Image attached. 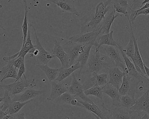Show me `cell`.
<instances>
[{"mask_svg": "<svg viewBox=\"0 0 149 119\" xmlns=\"http://www.w3.org/2000/svg\"><path fill=\"white\" fill-rule=\"evenodd\" d=\"M113 0H107L101 2L96 6L95 12L91 20L82 28L81 33H86L96 30L105 18V15L109 11L112 5Z\"/></svg>", "mask_w": 149, "mask_h": 119, "instance_id": "cell-1", "label": "cell"}, {"mask_svg": "<svg viewBox=\"0 0 149 119\" xmlns=\"http://www.w3.org/2000/svg\"><path fill=\"white\" fill-rule=\"evenodd\" d=\"M99 49L96 47L95 51L90 54L87 62V72L92 74H98L103 68L109 67L107 62L108 57L101 54Z\"/></svg>", "mask_w": 149, "mask_h": 119, "instance_id": "cell-2", "label": "cell"}, {"mask_svg": "<svg viewBox=\"0 0 149 119\" xmlns=\"http://www.w3.org/2000/svg\"><path fill=\"white\" fill-rule=\"evenodd\" d=\"M36 86L35 78L27 80L20 79L14 83L8 85H1V89L6 90L11 94V95H17L23 93L27 89L32 88Z\"/></svg>", "mask_w": 149, "mask_h": 119, "instance_id": "cell-3", "label": "cell"}, {"mask_svg": "<svg viewBox=\"0 0 149 119\" xmlns=\"http://www.w3.org/2000/svg\"><path fill=\"white\" fill-rule=\"evenodd\" d=\"M99 35L100 34L97 29L95 31L71 36L69 38L68 42L71 44L95 46L97 39Z\"/></svg>", "mask_w": 149, "mask_h": 119, "instance_id": "cell-4", "label": "cell"}, {"mask_svg": "<svg viewBox=\"0 0 149 119\" xmlns=\"http://www.w3.org/2000/svg\"><path fill=\"white\" fill-rule=\"evenodd\" d=\"M104 49L107 57L115 64V66L121 68L123 72L125 73L127 70L126 66L118 47L106 46Z\"/></svg>", "mask_w": 149, "mask_h": 119, "instance_id": "cell-5", "label": "cell"}, {"mask_svg": "<svg viewBox=\"0 0 149 119\" xmlns=\"http://www.w3.org/2000/svg\"><path fill=\"white\" fill-rule=\"evenodd\" d=\"M32 26L34 32L35 37L36 41V45L34 46L38 51V55L36 56L37 62H38L37 64L47 65L48 62L55 57L52 54L48 52L43 48L37 36L35 28L32 25Z\"/></svg>", "mask_w": 149, "mask_h": 119, "instance_id": "cell-6", "label": "cell"}, {"mask_svg": "<svg viewBox=\"0 0 149 119\" xmlns=\"http://www.w3.org/2000/svg\"><path fill=\"white\" fill-rule=\"evenodd\" d=\"M130 34L132 36V38H133L134 45H135V55H134V59L132 61V62L134 63L135 67H136V69L137 70L138 72L143 77H144L145 79H146L148 81H149V79H148V77L146 76V74L145 70L144 68L145 64H144L143 60H142L141 54H140L137 39L135 37L134 33H133L132 25H130Z\"/></svg>", "mask_w": 149, "mask_h": 119, "instance_id": "cell-7", "label": "cell"}, {"mask_svg": "<svg viewBox=\"0 0 149 119\" xmlns=\"http://www.w3.org/2000/svg\"><path fill=\"white\" fill-rule=\"evenodd\" d=\"M113 8L117 13L123 15L130 23V18L133 17L135 11L130 6L128 0H113Z\"/></svg>", "mask_w": 149, "mask_h": 119, "instance_id": "cell-8", "label": "cell"}, {"mask_svg": "<svg viewBox=\"0 0 149 119\" xmlns=\"http://www.w3.org/2000/svg\"><path fill=\"white\" fill-rule=\"evenodd\" d=\"M68 92L75 97L78 96L80 97L84 101L91 103H94L84 93L83 85L77 80L74 74L73 75V79L71 81L70 86L68 87Z\"/></svg>", "mask_w": 149, "mask_h": 119, "instance_id": "cell-9", "label": "cell"}, {"mask_svg": "<svg viewBox=\"0 0 149 119\" xmlns=\"http://www.w3.org/2000/svg\"><path fill=\"white\" fill-rule=\"evenodd\" d=\"M107 69L109 79L108 83L119 89L123 82L124 73L121 71L118 67L116 66L109 67Z\"/></svg>", "mask_w": 149, "mask_h": 119, "instance_id": "cell-10", "label": "cell"}, {"mask_svg": "<svg viewBox=\"0 0 149 119\" xmlns=\"http://www.w3.org/2000/svg\"><path fill=\"white\" fill-rule=\"evenodd\" d=\"M52 54L60 60L61 67H69V59L68 53L62 46L61 43L56 39L55 40L54 42V47L52 51Z\"/></svg>", "mask_w": 149, "mask_h": 119, "instance_id": "cell-11", "label": "cell"}, {"mask_svg": "<svg viewBox=\"0 0 149 119\" xmlns=\"http://www.w3.org/2000/svg\"><path fill=\"white\" fill-rule=\"evenodd\" d=\"M116 11L113 8L112 11L110 12L108 16L105 17V19L102 21L97 28L100 35L109 33L110 32L111 28L114 23L115 19L118 17H123L122 15L118 13L116 14Z\"/></svg>", "mask_w": 149, "mask_h": 119, "instance_id": "cell-12", "label": "cell"}, {"mask_svg": "<svg viewBox=\"0 0 149 119\" xmlns=\"http://www.w3.org/2000/svg\"><path fill=\"white\" fill-rule=\"evenodd\" d=\"M130 109L137 112L143 111L149 115V88L140 98L136 99V104Z\"/></svg>", "mask_w": 149, "mask_h": 119, "instance_id": "cell-13", "label": "cell"}, {"mask_svg": "<svg viewBox=\"0 0 149 119\" xmlns=\"http://www.w3.org/2000/svg\"><path fill=\"white\" fill-rule=\"evenodd\" d=\"M118 48L122 54L123 59L125 63L126 67V71L125 73L127 74L130 76H132L134 78L140 81L144 77L141 75L140 73L138 72L137 70L135 67V65L133 62H132L129 59V57L127 56L123 51V48L120 44H118ZM145 79V78H144Z\"/></svg>", "mask_w": 149, "mask_h": 119, "instance_id": "cell-14", "label": "cell"}, {"mask_svg": "<svg viewBox=\"0 0 149 119\" xmlns=\"http://www.w3.org/2000/svg\"><path fill=\"white\" fill-rule=\"evenodd\" d=\"M50 83L51 93L47 99L48 101H54L63 94L68 92V87L61 82L53 81L50 82Z\"/></svg>", "mask_w": 149, "mask_h": 119, "instance_id": "cell-15", "label": "cell"}, {"mask_svg": "<svg viewBox=\"0 0 149 119\" xmlns=\"http://www.w3.org/2000/svg\"><path fill=\"white\" fill-rule=\"evenodd\" d=\"M56 5L64 12L74 14L77 16L80 14L75 7L73 0H44Z\"/></svg>", "mask_w": 149, "mask_h": 119, "instance_id": "cell-16", "label": "cell"}, {"mask_svg": "<svg viewBox=\"0 0 149 119\" xmlns=\"http://www.w3.org/2000/svg\"><path fill=\"white\" fill-rule=\"evenodd\" d=\"M46 92L45 90H37L32 88L27 89L19 95H15L13 99V101L25 102L40 96Z\"/></svg>", "mask_w": 149, "mask_h": 119, "instance_id": "cell-17", "label": "cell"}, {"mask_svg": "<svg viewBox=\"0 0 149 119\" xmlns=\"http://www.w3.org/2000/svg\"><path fill=\"white\" fill-rule=\"evenodd\" d=\"M103 45L118 47V43L113 38V31H111L109 33L99 35L96 41L95 46L100 48Z\"/></svg>", "mask_w": 149, "mask_h": 119, "instance_id": "cell-18", "label": "cell"}, {"mask_svg": "<svg viewBox=\"0 0 149 119\" xmlns=\"http://www.w3.org/2000/svg\"><path fill=\"white\" fill-rule=\"evenodd\" d=\"M13 60L9 61L7 62L6 65L4 66L1 68V71L0 72L1 75V83L4 80L9 78L17 79L18 73L16 71V69L13 65Z\"/></svg>", "mask_w": 149, "mask_h": 119, "instance_id": "cell-19", "label": "cell"}, {"mask_svg": "<svg viewBox=\"0 0 149 119\" xmlns=\"http://www.w3.org/2000/svg\"><path fill=\"white\" fill-rule=\"evenodd\" d=\"M103 92L110 97L112 104L115 107L119 106V100L121 95L119 90L110 84H106L103 86Z\"/></svg>", "mask_w": 149, "mask_h": 119, "instance_id": "cell-20", "label": "cell"}, {"mask_svg": "<svg viewBox=\"0 0 149 119\" xmlns=\"http://www.w3.org/2000/svg\"><path fill=\"white\" fill-rule=\"evenodd\" d=\"M111 113L114 119H132L134 111L120 107L110 109Z\"/></svg>", "mask_w": 149, "mask_h": 119, "instance_id": "cell-21", "label": "cell"}, {"mask_svg": "<svg viewBox=\"0 0 149 119\" xmlns=\"http://www.w3.org/2000/svg\"><path fill=\"white\" fill-rule=\"evenodd\" d=\"M70 43V42H69ZM71 46L66 49L65 51L68 53L69 59L70 66L74 65L75 62L77 61L81 54L83 45L78 44H71Z\"/></svg>", "mask_w": 149, "mask_h": 119, "instance_id": "cell-22", "label": "cell"}, {"mask_svg": "<svg viewBox=\"0 0 149 119\" xmlns=\"http://www.w3.org/2000/svg\"><path fill=\"white\" fill-rule=\"evenodd\" d=\"M80 68H81V67L79 62H77L75 64L68 68L61 67L59 68V75L56 80L59 82H61L63 80L70 76V75L75 71Z\"/></svg>", "mask_w": 149, "mask_h": 119, "instance_id": "cell-23", "label": "cell"}, {"mask_svg": "<svg viewBox=\"0 0 149 119\" xmlns=\"http://www.w3.org/2000/svg\"><path fill=\"white\" fill-rule=\"evenodd\" d=\"M78 100L82 105L84 108L86 109L88 111L92 113L94 115L97 116L100 119H107L102 110H101L95 103H91L83 100Z\"/></svg>", "mask_w": 149, "mask_h": 119, "instance_id": "cell-24", "label": "cell"}, {"mask_svg": "<svg viewBox=\"0 0 149 119\" xmlns=\"http://www.w3.org/2000/svg\"><path fill=\"white\" fill-rule=\"evenodd\" d=\"M35 65L44 72L50 82L56 80L59 75V68H52L47 65L35 64Z\"/></svg>", "mask_w": 149, "mask_h": 119, "instance_id": "cell-25", "label": "cell"}, {"mask_svg": "<svg viewBox=\"0 0 149 119\" xmlns=\"http://www.w3.org/2000/svg\"><path fill=\"white\" fill-rule=\"evenodd\" d=\"M91 45H85L83 46L81 54L77 62H79L81 65V68L87 64L89 58L90 56L91 50L92 47Z\"/></svg>", "mask_w": 149, "mask_h": 119, "instance_id": "cell-26", "label": "cell"}, {"mask_svg": "<svg viewBox=\"0 0 149 119\" xmlns=\"http://www.w3.org/2000/svg\"><path fill=\"white\" fill-rule=\"evenodd\" d=\"M132 76L129 75L127 74L124 73L123 82L120 88L118 89L119 93L121 95L129 94V92L130 91L131 84L132 80Z\"/></svg>", "mask_w": 149, "mask_h": 119, "instance_id": "cell-27", "label": "cell"}, {"mask_svg": "<svg viewBox=\"0 0 149 119\" xmlns=\"http://www.w3.org/2000/svg\"><path fill=\"white\" fill-rule=\"evenodd\" d=\"M34 99L30 100L25 102H21L19 101H13L11 103L10 107L7 110V114L8 115L11 116L18 113L20 110L26 104L31 102Z\"/></svg>", "mask_w": 149, "mask_h": 119, "instance_id": "cell-28", "label": "cell"}, {"mask_svg": "<svg viewBox=\"0 0 149 119\" xmlns=\"http://www.w3.org/2000/svg\"><path fill=\"white\" fill-rule=\"evenodd\" d=\"M136 102V99H134V97L130 95H121L119 100V106L127 109H130Z\"/></svg>", "mask_w": 149, "mask_h": 119, "instance_id": "cell-29", "label": "cell"}, {"mask_svg": "<svg viewBox=\"0 0 149 119\" xmlns=\"http://www.w3.org/2000/svg\"><path fill=\"white\" fill-rule=\"evenodd\" d=\"M23 2H24V7H25V16H24L23 23L22 26L23 38L22 47L24 46V45L26 43V40L27 37L28 33L29 28V25L27 19V13H28V10L26 0H23Z\"/></svg>", "mask_w": 149, "mask_h": 119, "instance_id": "cell-30", "label": "cell"}, {"mask_svg": "<svg viewBox=\"0 0 149 119\" xmlns=\"http://www.w3.org/2000/svg\"><path fill=\"white\" fill-rule=\"evenodd\" d=\"M11 95V94L8 91L5 90L4 95L0 98V102H3V104L0 107V110L7 112L8 108L13 102Z\"/></svg>", "mask_w": 149, "mask_h": 119, "instance_id": "cell-31", "label": "cell"}, {"mask_svg": "<svg viewBox=\"0 0 149 119\" xmlns=\"http://www.w3.org/2000/svg\"><path fill=\"white\" fill-rule=\"evenodd\" d=\"M123 51L128 57L131 59L132 61L134 60L135 55V45L133 38L131 34L129 43L124 48H123Z\"/></svg>", "mask_w": 149, "mask_h": 119, "instance_id": "cell-32", "label": "cell"}, {"mask_svg": "<svg viewBox=\"0 0 149 119\" xmlns=\"http://www.w3.org/2000/svg\"><path fill=\"white\" fill-rule=\"evenodd\" d=\"M86 95H93L103 100V86H97L84 91Z\"/></svg>", "mask_w": 149, "mask_h": 119, "instance_id": "cell-33", "label": "cell"}, {"mask_svg": "<svg viewBox=\"0 0 149 119\" xmlns=\"http://www.w3.org/2000/svg\"><path fill=\"white\" fill-rule=\"evenodd\" d=\"M75 98H76L75 96L67 92L56 98L54 102L59 104H67L71 105L72 100Z\"/></svg>", "mask_w": 149, "mask_h": 119, "instance_id": "cell-34", "label": "cell"}, {"mask_svg": "<svg viewBox=\"0 0 149 119\" xmlns=\"http://www.w3.org/2000/svg\"><path fill=\"white\" fill-rule=\"evenodd\" d=\"M82 85L84 91L94 87L98 86L97 81L96 74H93L92 76L88 78Z\"/></svg>", "mask_w": 149, "mask_h": 119, "instance_id": "cell-35", "label": "cell"}, {"mask_svg": "<svg viewBox=\"0 0 149 119\" xmlns=\"http://www.w3.org/2000/svg\"><path fill=\"white\" fill-rule=\"evenodd\" d=\"M96 76L98 86H104L108 84V75L106 73L96 74Z\"/></svg>", "mask_w": 149, "mask_h": 119, "instance_id": "cell-36", "label": "cell"}, {"mask_svg": "<svg viewBox=\"0 0 149 119\" xmlns=\"http://www.w3.org/2000/svg\"><path fill=\"white\" fill-rule=\"evenodd\" d=\"M25 73H26V68H25V59H23V62H22L21 66L20 68L19 69L17 79L15 80V81H17L21 79L22 75L24 76L25 79H26V75H25Z\"/></svg>", "mask_w": 149, "mask_h": 119, "instance_id": "cell-37", "label": "cell"}, {"mask_svg": "<svg viewBox=\"0 0 149 119\" xmlns=\"http://www.w3.org/2000/svg\"><path fill=\"white\" fill-rule=\"evenodd\" d=\"M102 108L103 112L104 114L105 117H106L107 119H114V118H113V117H112L110 109H108L106 107L105 104H104V102H102ZM95 116L97 119H100V118H99L98 116Z\"/></svg>", "mask_w": 149, "mask_h": 119, "instance_id": "cell-38", "label": "cell"}, {"mask_svg": "<svg viewBox=\"0 0 149 119\" xmlns=\"http://www.w3.org/2000/svg\"><path fill=\"white\" fill-rule=\"evenodd\" d=\"M132 119H149V115L146 113L141 116V112L135 111V114H133Z\"/></svg>", "mask_w": 149, "mask_h": 119, "instance_id": "cell-39", "label": "cell"}, {"mask_svg": "<svg viewBox=\"0 0 149 119\" xmlns=\"http://www.w3.org/2000/svg\"><path fill=\"white\" fill-rule=\"evenodd\" d=\"M25 58H23L22 57H20L19 58H17L13 60V65L16 68H20L22 64V62H23V59Z\"/></svg>", "mask_w": 149, "mask_h": 119, "instance_id": "cell-40", "label": "cell"}, {"mask_svg": "<svg viewBox=\"0 0 149 119\" xmlns=\"http://www.w3.org/2000/svg\"><path fill=\"white\" fill-rule=\"evenodd\" d=\"M149 15V8H146V9L139 11V12H135V16H134V19H133V21H134L137 16L138 15Z\"/></svg>", "mask_w": 149, "mask_h": 119, "instance_id": "cell-41", "label": "cell"}, {"mask_svg": "<svg viewBox=\"0 0 149 119\" xmlns=\"http://www.w3.org/2000/svg\"><path fill=\"white\" fill-rule=\"evenodd\" d=\"M9 116L10 119H26L25 117V113H17L13 115Z\"/></svg>", "mask_w": 149, "mask_h": 119, "instance_id": "cell-42", "label": "cell"}, {"mask_svg": "<svg viewBox=\"0 0 149 119\" xmlns=\"http://www.w3.org/2000/svg\"><path fill=\"white\" fill-rule=\"evenodd\" d=\"M149 8V2L146 3V4H144V5L142 7L138 9L137 10H136V12H139V11H141V10H144V9H146V8Z\"/></svg>", "mask_w": 149, "mask_h": 119, "instance_id": "cell-43", "label": "cell"}, {"mask_svg": "<svg viewBox=\"0 0 149 119\" xmlns=\"http://www.w3.org/2000/svg\"><path fill=\"white\" fill-rule=\"evenodd\" d=\"M7 112L0 110V119H2L6 116L7 115Z\"/></svg>", "mask_w": 149, "mask_h": 119, "instance_id": "cell-44", "label": "cell"}, {"mask_svg": "<svg viewBox=\"0 0 149 119\" xmlns=\"http://www.w3.org/2000/svg\"><path fill=\"white\" fill-rule=\"evenodd\" d=\"M144 68L146 76L149 78V68H148L145 65H144Z\"/></svg>", "mask_w": 149, "mask_h": 119, "instance_id": "cell-45", "label": "cell"}, {"mask_svg": "<svg viewBox=\"0 0 149 119\" xmlns=\"http://www.w3.org/2000/svg\"><path fill=\"white\" fill-rule=\"evenodd\" d=\"M148 2H149V0H144L142 2V4H141V6H140L139 8L142 7L143 6L144 4H145L146 3H148Z\"/></svg>", "mask_w": 149, "mask_h": 119, "instance_id": "cell-46", "label": "cell"}, {"mask_svg": "<svg viewBox=\"0 0 149 119\" xmlns=\"http://www.w3.org/2000/svg\"><path fill=\"white\" fill-rule=\"evenodd\" d=\"M9 119V116H8V115H7L6 116H5V117H4V118H3V119Z\"/></svg>", "mask_w": 149, "mask_h": 119, "instance_id": "cell-47", "label": "cell"}, {"mask_svg": "<svg viewBox=\"0 0 149 119\" xmlns=\"http://www.w3.org/2000/svg\"><path fill=\"white\" fill-rule=\"evenodd\" d=\"M11 1H12V0H8V3H10Z\"/></svg>", "mask_w": 149, "mask_h": 119, "instance_id": "cell-48", "label": "cell"}, {"mask_svg": "<svg viewBox=\"0 0 149 119\" xmlns=\"http://www.w3.org/2000/svg\"><path fill=\"white\" fill-rule=\"evenodd\" d=\"M140 1H142V2H143V1L144 0H139Z\"/></svg>", "mask_w": 149, "mask_h": 119, "instance_id": "cell-49", "label": "cell"}]
</instances>
